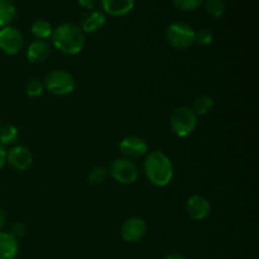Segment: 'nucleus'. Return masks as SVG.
I'll list each match as a JSON object with an SVG mask.
<instances>
[{"instance_id": "21", "label": "nucleus", "mask_w": 259, "mask_h": 259, "mask_svg": "<svg viewBox=\"0 0 259 259\" xmlns=\"http://www.w3.org/2000/svg\"><path fill=\"white\" fill-rule=\"evenodd\" d=\"M204 5L206 12L214 18L223 17L225 10H227V5H225L224 0H205Z\"/></svg>"}, {"instance_id": "19", "label": "nucleus", "mask_w": 259, "mask_h": 259, "mask_svg": "<svg viewBox=\"0 0 259 259\" xmlns=\"http://www.w3.org/2000/svg\"><path fill=\"white\" fill-rule=\"evenodd\" d=\"M19 138V129L13 124L0 126V144L4 147L13 146Z\"/></svg>"}, {"instance_id": "7", "label": "nucleus", "mask_w": 259, "mask_h": 259, "mask_svg": "<svg viewBox=\"0 0 259 259\" xmlns=\"http://www.w3.org/2000/svg\"><path fill=\"white\" fill-rule=\"evenodd\" d=\"M24 37L22 32L14 27L0 28V50L8 56H15L23 50Z\"/></svg>"}, {"instance_id": "9", "label": "nucleus", "mask_w": 259, "mask_h": 259, "mask_svg": "<svg viewBox=\"0 0 259 259\" xmlns=\"http://www.w3.org/2000/svg\"><path fill=\"white\" fill-rule=\"evenodd\" d=\"M121 238L126 243H138L146 237L147 223L143 218L132 217L123 223L120 229Z\"/></svg>"}, {"instance_id": "16", "label": "nucleus", "mask_w": 259, "mask_h": 259, "mask_svg": "<svg viewBox=\"0 0 259 259\" xmlns=\"http://www.w3.org/2000/svg\"><path fill=\"white\" fill-rule=\"evenodd\" d=\"M215 106V101L211 96L209 95H200L194 100L191 109L196 116H205L211 113Z\"/></svg>"}, {"instance_id": "5", "label": "nucleus", "mask_w": 259, "mask_h": 259, "mask_svg": "<svg viewBox=\"0 0 259 259\" xmlns=\"http://www.w3.org/2000/svg\"><path fill=\"white\" fill-rule=\"evenodd\" d=\"M196 32L191 25L184 22H175L168 25L166 30V38L175 50L185 51L195 45Z\"/></svg>"}, {"instance_id": "28", "label": "nucleus", "mask_w": 259, "mask_h": 259, "mask_svg": "<svg viewBox=\"0 0 259 259\" xmlns=\"http://www.w3.org/2000/svg\"><path fill=\"white\" fill-rule=\"evenodd\" d=\"M5 220H7V214H5L4 209H3V207L0 206V230H2V228L4 227Z\"/></svg>"}, {"instance_id": "10", "label": "nucleus", "mask_w": 259, "mask_h": 259, "mask_svg": "<svg viewBox=\"0 0 259 259\" xmlns=\"http://www.w3.org/2000/svg\"><path fill=\"white\" fill-rule=\"evenodd\" d=\"M7 163H9L15 171H28L32 167L33 156L27 147L13 146L9 151H7Z\"/></svg>"}, {"instance_id": "17", "label": "nucleus", "mask_w": 259, "mask_h": 259, "mask_svg": "<svg viewBox=\"0 0 259 259\" xmlns=\"http://www.w3.org/2000/svg\"><path fill=\"white\" fill-rule=\"evenodd\" d=\"M17 15V8L10 0H0V28L8 27Z\"/></svg>"}, {"instance_id": "2", "label": "nucleus", "mask_w": 259, "mask_h": 259, "mask_svg": "<svg viewBox=\"0 0 259 259\" xmlns=\"http://www.w3.org/2000/svg\"><path fill=\"white\" fill-rule=\"evenodd\" d=\"M143 169L147 180L156 187H166L175 176L174 163L162 151H153L147 154Z\"/></svg>"}, {"instance_id": "24", "label": "nucleus", "mask_w": 259, "mask_h": 259, "mask_svg": "<svg viewBox=\"0 0 259 259\" xmlns=\"http://www.w3.org/2000/svg\"><path fill=\"white\" fill-rule=\"evenodd\" d=\"M214 42V34L210 29H200L199 32H196V37H195V43L200 45L201 47H207L211 43Z\"/></svg>"}, {"instance_id": "13", "label": "nucleus", "mask_w": 259, "mask_h": 259, "mask_svg": "<svg viewBox=\"0 0 259 259\" xmlns=\"http://www.w3.org/2000/svg\"><path fill=\"white\" fill-rule=\"evenodd\" d=\"M51 46L48 45L47 40L35 39L28 46L27 48V60L33 65L42 63L50 57Z\"/></svg>"}, {"instance_id": "29", "label": "nucleus", "mask_w": 259, "mask_h": 259, "mask_svg": "<svg viewBox=\"0 0 259 259\" xmlns=\"http://www.w3.org/2000/svg\"><path fill=\"white\" fill-rule=\"evenodd\" d=\"M164 259H187V258L184 257V255H181V254H177V253H174V254L167 255Z\"/></svg>"}, {"instance_id": "8", "label": "nucleus", "mask_w": 259, "mask_h": 259, "mask_svg": "<svg viewBox=\"0 0 259 259\" xmlns=\"http://www.w3.org/2000/svg\"><path fill=\"white\" fill-rule=\"evenodd\" d=\"M119 149L124 158L138 159L148 154V144L143 138L138 136H128L121 139Z\"/></svg>"}, {"instance_id": "20", "label": "nucleus", "mask_w": 259, "mask_h": 259, "mask_svg": "<svg viewBox=\"0 0 259 259\" xmlns=\"http://www.w3.org/2000/svg\"><path fill=\"white\" fill-rule=\"evenodd\" d=\"M108 168H105L103 166H95L89 172L88 182L91 185H95V186H99V185H103L108 180Z\"/></svg>"}, {"instance_id": "1", "label": "nucleus", "mask_w": 259, "mask_h": 259, "mask_svg": "<svg viewBox=\"0 0 259 259\" xmlns=\"http://www.w3.org/2000/svg\"><path fill=\"white\" fill-rule=\"evenodd\" d=\"M52 46L58 51L67 56H76L82 52L86 45V38L80 27L73 23H62L53 28L51 35Z\"/></svg>"}, {"instance_id": "11", "label": "nucleus", "mask_w": 259, "mask_h": 259, "mask_svg": "<svg viewBox=\"0 0 259 259\" xmlns=\"http://www.w3.org/2000/svg\"><path fill=\"white\" fill-rule=\"evenodd\" d=\"M186 212L195 222L207 219L211 212V204L202 195H192L186 201Z\"/></svg>"}, {"instance_id": "30", "label": "nucleus", "mask_w": 259, "mask_h": 259, "mask_svg": "<svg viewBox=\"0 0 259 259\" xmlns=\"http://www.w3.org/2000/svg\"><path fill=\"white\" fill-rule=\"evenodd\" d=\"M0 126H2V118H0Z\"/></svg>"}, {"instance_id": "4", "label": "nucleus", "mask_w": 259, "mask_h": 259, "mask_svg": "<svg viewBox=\"0 0 259 259\" xmlns=\"http://www.w3.org/2000/svg\"><path fill=\"white\" fill-rule=\"evenodd\" d=\"M45 90L56 96H66L73 93L76 88V81L70 72L65 70H52L46 75Z\"/></svg>"}, {"instance_id": "25", "label": "nucleus", "mask_w": 259, "mask_h": 259, "mask_svg": "<svg viewBox=\"0 0 259 259\" xmlns=\"http://www.w3.org/2000/svg\"><path fill=\"white\" fill-rule=\"evenodd\" d=\"M10 234L15 238V239H19L23 235L25 234V225L22 223H15L10 228Z\"/></svg>"}, {"instance_id": "12", "label": "nucleus", "mask_w": 259, "mask_h": 259, "mask_svg": "<svg viewBox=\"0 0 259 259\" xmlns=\"http://www.w3.org/2000/svg\"><path fill=\"white\" fill-rule=\"evenodd\" d=\"M105 14L110 17L128 15L134 8V0H100Z\"/></svg>"}, {"instance_id": "18", "label": "nucleus", "mask_w": 259, "mask_h": 259, "mask_svg": "<svg viewBox=\"0 0 259 259\" xmlns=\"http://www.w3.org/2000/svg\"><path fill=\"white\" fill-rule=\"evenodd\" d=\"M30 32H32V34L34 35L37 39L46 40L48 39V38H51V35H52V32H53V28L47 20L38 19L32 23Z\"/></svg>"}, {"instance_id": "3", "label": "nucleus", "mask_w": 259, "mask_h": 259, "mask_svg": "<svg viewBox=\"0 0 259 259\" xmlns=\"http://www.w3.org/2000/svg\"><path fill=\"white\" fill-rule=\"evenodd\" d=\"M197 125V116L191 106L182 105L175 109L169 118V128L179 138H185L194 133Z\"/></svg>"}, {"instance_id": "23", "label": "nucleus", "mask_w": 259, "mask_h": 259, "mask_svg": "<svg viewBox=\"0 0 259 259\" xmlns=\"http://www.w3.org/2000/svg\"><path fill=\"white\" fill-rule=\"evenodd\" d=\"M205 0H172L175 7L181 12H195L199 9Z\"/></svg>"}, {"instance_id": "26", "label": "nucleus", "mask_w": 259, "mask_h": 259, "mask_svg": "<svg viewBox=\"0 0 259 259\" xmlns=\"http://www.w3.org/2000/svg\"><path fill=\"white\" fill-rule=\"evenodd\" d=\"M77 3L81 8H83V9L91 10L98 5L99 0H77Z\"/></svg>"}, {"instance_id": "22", "label": "nucleus", "mask_w": 259, "mask_h": 259, "mask_svg": "<svg viewBox=\"0 0 259 259\" xmlns=\"http://www.w3.org/2000/svg\"><path fill=\"white\" fill-rule=\"evenodd\" d=\"M43 91H45V85H43L42 81L37 80V78H32L25 85V94L30 99L39 98L43 94Z\"/></svg>"}, {"instance_id": "14", "label": "nucleus", "mask_w": 259, "mask_h": 259, "mask_svg": "<svg viewBox=\"0 0 259 259\" xmlns=\"http://www.w3.org/2000/svg\"><path fill=\"white\" fill-rule=\"evenodd\" d=\"M105 14L99 12V10H93V12H90L82 18L80 29L82 30L83 34H93V33L99 32L105 25Z\"/></svg>"}, {"instance_id": "27", "label": "nucleus", "mask_w": 259, "mask_h": 259, "mask_svg": "<svg viewBox=\"0 0 259 259\" xmlns=\"http://www.w3.org/2000/svg\"><path fill=\"white\" fill-rule=\"evenodd\" d=\"M7 163V148L3 144H0V169Z\"/></svg>"}, {"instance_id": "6", "label": "nucleus", "mask_w": 259, "mask_h": 259, "mask_svg": "<svg viewBox=\"0 0 259 259\" xmlns=\"http://www.w3.org/2000/svg\"><path fill=\"white\" fill-rule=\"evenodd\" d=\"M109 176L121 185H133L136 184L139 177L138 166L134 161L128 158H115L111 161L108 168Z\"/></svg>"}, {"instance_id": "15", "label": "nucleus", "mask_w": 259, "mask_h": 259, "mask_svg": "<svg viewBox=\"0 0 259 259\" xmlns=\"http://www.w3.org/2000/svg\"><path fill=\"white\" fill-rule=\"evenodd\" d=\"M19 253V244L10 233L0 232V259H15Z\"/></svg>"}]
</instances>
